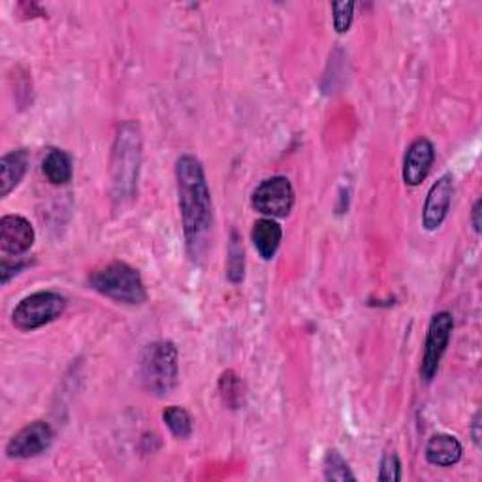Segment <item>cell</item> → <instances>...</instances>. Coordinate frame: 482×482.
Here are the masks:
<instances>
[{
    "instance_id": "cell-18",
    "label": "cell",
    "mask_w": 482,
    "mask_h": 482,
    "mask_svg": "<svg viewBox=\"0 0 482 482\" xmlns=\"http://www.w3.org/2000/svg\"><path fill=\"white\" fill-rule=\"evenodd\" d=\"M164 424L168 426V430L179 437V439H187L193 434V418L187 409H183L179 405H172L162 413Z\"/></svg>"
},
{
    "instance_id": "cell-3",
    "label": "cell",
    "mask_w": 482,
    "mask_h": 482,
    "mask_svg": "<svg viewBox=\"0 0 482 482\" xmlns=\"http://www.w3.org/2000/svg\"><path fill=\"white\" fill-rule=\"evenodd\" d=\"M142 384L150 394L168 396L179 383V352L172 341L147 345L140 358Z\"/></svg>"
},
{
    "instance_id": "cell-21",
    "label": "cell",
    "mask_w": 482,
    "mask_h": 482,
    "mask_svg": "<svg viewBox=\"0 0 482 482\" xmlns=\"http://www.w3.org/2000/svg\"><path fill=\"white\" fill-rule=\"evenodd\" d=\"M333 29L340 34L347 32L352 25V17H355V3H333Z\"/></svg>"
},
{
    "instance_id": "cell-6",
    "label": "cell",
    "mask_w": 482,
    "mask_h": 482,
    "mask_svg": "<svg viewBox=\"0 0 482 482\" xmlns=\"http://www.w3.org/2000/svg\"><path fill=\"white\" fill-rule=\"evenodd\" d=\"M452 328H454V321L449 311L435 313L432 317L428 336H426L422 366H420V377L424 383H432L434 377L437 375L441 358L451 341Z\"/></svg>"
},
{
    "instance_id": "cell-15",
    "label": "cell",
    "mask_w": 482,
    "mask_h": 482,
    "mask_svg": "<svg viewBox=\"0 0 482 482\" xmlns=\"http://www.w3.org/2000/svg\"><path fill=\"white\" fill-rule=\"evenodd\" d=\"M42 172L51 185H66L72 179V159L61 150H51L42 162Z\"/></svg>"
},
{
    "instance_id": "cell-1",
    "label": "cell",
    "mask_w": 482,
    "mask_h": 482,
    "mask_svg": "<svg viewBox=\"0 0 482 482\" xmlns=\"http://www.w3.org/2000/svg\"><path fill=\"white\" fill-rule=\"evenodd\" d=\"M176 181L187 251L198 263L210 247L213 228V202L202 162L194 155H181L176 162Z\"/></svg>"
},
{
    "instance_id": "cell-10",
    "label": "cell",
    "mask_w": 482,
    "mask_h": 482,
    "mask_svg": "<svg viewBox=\"0 0 482 482\" xmlns=\"http://www.w3.org/2000/svg\"><path fill=\"white\" fill-rule=\"evenodd\" d=\"M34 245V228L22 215H6L0 220V249L8 256L25 254Z\"/></svg>"
},
{
    "instance_id": "cell-22",
    "label": "cell",
    "mask_w": 482,
    "mask_h": 482,
    "mask_svg": "<svg viewBox=\"0 0 482 482\" xmlns=\"http://www.w3.org/2000/svg\"><path fill=\"white\" fill-rule=\"evenodd\" d=\"M27 266H29L27 261H20V263H13V264H10L8 261H3V264H0V275H3V283L6 285L12 280V275L20 273Z\"/></svg>"
},
{
    "instance_id": "cell-4",
    "label": "cell",
    "mask_w": 482,
    "mask_h": 482,
    "mask_svg": "<svg viewBox=\"0 0 482 482\" xmlns=\"http://www.w3.org/2000/svg\"><path fill=\"white\" fill-rule=\"evenodd\" d=\"M89 285L109 300L119 304L140 306L147 300L142 275L126 263H111L89 275Z\"/></svg>"
},
{
    "instance_id": "cell-12",
    "label": "cell",
    "mask_w": 482,
    "mask_h": 482,
    "mask_svg": "<svg viewBox=\"0 0 482 482\" xmlns=\"http://www.w3.org/2000/svg\"><path fill=\"white\" fill-rule=\"evenodd\" d=\"M461 443L451 434H435L426 444V460L437 468H452L461 460Z\"/></svg>"
},
{
    "instance_id": "cell-9",
    "label": "cell",
    "mask_w": 482,
    "mask_h": 482,
    "mask_svg": "<svg viewBox=\"0 0 482 482\" xmlns=\"http://www.w3.org/2000/svg\"><path fill=\"white\" fill-rule=\"evenodd\" d=\"M454 194V179L451 174L441 176L428 191L422 210V225L426 230H437L449 215Z\"/></svg>"
},
{
    "instance_id": "cell-8",
    "label": "cell",
    "mask_w": 482,
    "mask_h": 482,
    "mask_svg": "<svg viewBox=\"0 0 482 482\" xmlns=\"http://www.w3.org/2000/svg\"><path fill=\"white\" fill-rule=\"evenodd\" d=\"M53 437L55 434L51 430V426L44 420H36L25 426L23 430L17 432L8 441L6 454L8 458H13V460H27V458L40 456L51 447Z\"/></svg>"
},
{
    "instance_id": "cell-16",
    "label": "cell",
    "mask_w": 482,
    "mask_h": 482,
    "mask_svg": "<svg viewBox=\"0 0 482 482\" xmlns=\"http://www.w3.org/2000/svg\"><path fill=\"white\" fill-rule=\"evenodd\" d=\"M219 391H220L222 401H225V405L230 407V409H239V407L245 405V398H247L245 384L237 377L236 372H232V369H228V372L220 375Z\"/></svg>"
},
{
    "instance_id": "cell-2",
    "label": "cell",
    "mask_w": 482,
    "mask_h": 482,
    "mask_svg": "<svg viewBox=\"0 0 482 482\" xmlns=\"http://www.w3.org/2000/svg\"><path fill=\"white\" fill-rule=\"evenodd\" d=\"M142 131L136 121H125L117 126L111 150V198L117 206H126L138 194V179L142 168Z\"/></svg>"
},
{
    "instance_id": "cell-5",
    "label": "cell",
    "mask_w": 482,
    "mask_h": 482,
    "mask_svg": "<svg viewBox=\"0 0 482 482\" xmlns=\"http://www.w3.org/2000/svg\"><path fill=\"white\" fill-rule=\"evenodd\" d=\"M66 300L57 292H34L23 298L12 313V323L17 330L32 331L53 321L65 313Z\"/></svg>"
},
{
    "instance_id": "cell-7",
    "label": "cell",
    "mask_w": 482,
    "mask_h": 482,
    "mask_svg": "<svg viewBox=\"0 0 482 482\" xmlns=\"http://www.w3.org/2000/svg\"><path fill=\"white\" fill-rule=\"evenodd\" d=\"M253 208L270 219H283L290 215L294 206V189L287 177L275 176L263 181L251 196Z\"/></svg>"
},
{
    "instance_id": "cell-23",
    "label": "cell",
    "mask_w": 482,
    "mask_h": 482,
    "mask_svg": "<svg viewBox=\"0 0 482 482\" xmlns=\"http://www.w3.org/2000/svg\"><path fill=\"white\" fill-rule=\"evenodd\" d=\"M482 210V200L478 198L477 202H475V206H473V211H471V222H473V228H475V232L478 234L480 232V227H482V222H480V211Z\"/></svg>"
},
{
    "instance_id": "cell-20",
    "label": "cell",
    "mask_w": 482,
    "mask_h": 482,
    "mask_svg": "<svg viewBox=\"0 0 482 482\" xmlns=\"http://www.w3.org/2000/svg\"><path fill=\"white\" fill-rule=\"evenodd\" d=\"M379 480L383 482H396L401 480V461L396 454V451H386L383 460H381V468H379Z\"/></svg>"
},
{
    "instance_id": "cell-13",
    "label": "cell",
    "mask_w": 482,
    "mask_h": 482,
    "mask_svg": "<svg viewBox=\"0 0 482 482\" xmlns=\"http://www.w3.org/2000/svg\"><path fill=\"white\" fill-rule=\"evenodd\" d=\"M29 168V153L25 150L10 151L0 159V198H6L22 183Z\"/></svg>"
},
{
    "instance_id": "cell-11",
    "label": "cell",
    "mask_w": 482,
    "mask_h": 482,
    "mask_svg": "<svg viewBox=\"0 0 482 482\" xmlns=\"http://www.w3.org/2000/svg\"><path fill=\"white\" fill-rule=\"evenodd\" d=\"M435 160L434 143L428 138L415 140L403 159V181L409 187H417L428 177L432 164Z\"/></svg>"
},
{
    "instance_id": "cell-19",
    "label": "cell",
    "mask_w": 482,
    "mask_h": 482,
    "mask_svg": "<svg viewBox=\"0 0 482 482\" xmlns=\"http://www.w3.org/2000/svg\"><path fill=\"white\" fill-rule=\"evenodd\" d=\"M324 478L326 480H340V482H355L357 477L350 471L347 460L336 451L331 449L324 456Z\"/></svg>"
},
{
    "instance_id": "cell-17",
    "label": "cell",
    "mask_w": 482,
    "mask_h": 482,
    "mask_svg": "<svg viewBox=\"0 0 482 482\" xmlns=\"http://www.w3.org/2000/svg\"><path fill=\"white\" fill-rule=\"evenodd\" d=\"M227 277H228V281L234 285L244 281V277H245V249H244V241H241V236L237 234V230L230 232Z\"/></svg>"
},
{
    "instance_id": "cell-14",
    "label": "cell",
    "mask_w": 482,
    "mask_h": 482,
    "mask_svg": "<svg viewBox=\"0 0 482 482\" xmlns=\"http://www.w3.org/2000/svg\"><path fill=\"white\" fill-rule=\"evenodd\" d=\"M251 239L253 244L264 261H271L275 256L277 249L281 245L283 239V230L277 225V220L273 219H261L256 220L251 230Z\"/></svg>"
},
{
    "instance_id": "cell-24",
    "label": "cell",
    "mask_w": 482,
    "mask_h": 482,
    "mask_svg": "<svg viewBox=\"0 0 482 482\" xmlns=\"http://www.w3.org/2000/svg\"><path fill=\"white\" fill-rule=\"evenodd\" d=\"M471 435H473V441L477 447L480 449V413L475 415L473 418V426H471Z\"/></svg>"
}]
</instances>
